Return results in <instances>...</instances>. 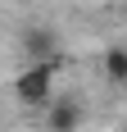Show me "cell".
<instances>
[{
	"instance_id": "cell-1",
	"label": "cell",
	"mask_w": 127,
	"mask_h": 132,
	"mask_svg": "<svg viewBox=\"0 0 127 132\" xmlns=\"http://www.w3.org/2000/svg\"><path fill=\"white\" fill-rule=\"evenodd\" d=\"M63 59H27V68L14 78V96L27 109H46L55 100V78H59Z\"/></svg>"
},
{
	"instance_id": "cell-2",
	"label": "cell",
	"mask_w": 127,
	"mask_h": 132,
	"mask_svg": "<svg viewBox=\"0 0 127 132\" xmlns=\"http://www.w3.org/2000/svg\"><path fill=\"white\" fill-rule=\"evenodd\" d=\"M23 50H27V59H63L59 37L50 27H23Z\"/></svg>"
},
{
	"instance_id": "cell-3",
	"label": "cell",
	"mask_w": 127,
	"mask_h": 132,
	"mask_svg": "<svg viewBox=\"0 0 127 132\" xmlns=\"http://www.w3.org/2000/svg\"><path fill=\"white\" fill-rule=\"evenodd\" d=\"M50 114H46V128L50 132H77L82 128V105L77 100H50Z\"/></svg>"
},
{
	"instance_id": "cell-4",
	"label": "cell",
	"mask_w": 127,
	"mask_h": 132,
	"mask_svg": "<svg viewBox=\"0 0 127 132\" xmlns=\"http://www.w3.org/2000/svg\"><path fill=\"white\" fill-rule=\"evenodd\" d=\"M100 73L109 87H123L127 82V46H109V50L100 55Z\"/></svg>"
},
{
	"instance_id": "cell-5",
	"label": "cell",
	"mask_w": 127,
	"mask_h": 132,
	"mask_svg": "<svg viewBox=\"0 0 127 132\" xmlns=\"http://www.w3.org/2000/svg\"><path fill=\"white\" fill-rule=\"evenodd\" d=\"M123 9H127V0H123Z\"/></svg>"
}]
</instances>
